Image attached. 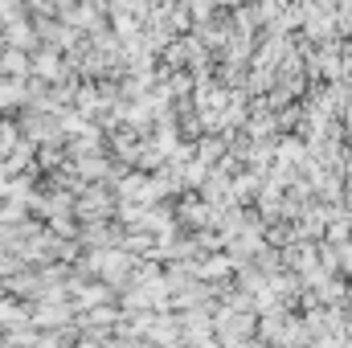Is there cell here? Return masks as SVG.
Instances as JSON below:
<instances>
[{"label": "cell", "instance_id": "obj_1", "mask_svg": "<svg viewBox=\"0 0 352 348\" xmlns=\"http://www.w3.org/2000/svg\"><path fill=\"white\" fill-rule=\"evenodd\" d=\"M4 70L8 74H25V58L21 54H4Z\"/></svg>", "mask_w": 352, "mask_h": 348}]
</instances>
